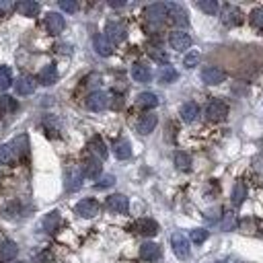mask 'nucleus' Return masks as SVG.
<instances>
[{
    "label": "nucleus",
    "mask_w": 263,
    "mask_h": 263,
    "mask_svg": "<svg viewBox=\"0 0 263 263\" xmlns=\"http://www.w3.org/2000/svg\"><path fill=\"white\" fill-rule=\"evenodd\" d=\"M107 208L111 210L113 214H126L130 210V201L124 193H113L107 197Z\"/></svg>",
    "instance_id": "11"
},
{
    "label": "nucleus",
    "mask_w": 263,
    "mask_h": 263,
    "mask_svg": "<svg viewBox=\"0 0 263 263\" xmlns=\"http://www.w3.org/2000/svg\"><path fill=\"white\" fill-rule=\"evenodd\" d=\"M17 11L23 15V17H35L39 13V5L35 3V0H23V3H19Z\"/></svg>",
    "instance_id": "28"
},
{
    "label": "nucleus",
    "mask_w": 263,
    "mask_h": 263,
    "mask_svg": "<svg viewBox=\"0 0 263 263\" xmlns=\"http://www.w3.org/2000/svg\"><path fill=\"white\" fill-rule=\"evenodd\" d=\"M82 177H89V179H97L99 175H101V171H103V165H101V161L99 159H95V156H91V159H86L84 163H82Z\"/></svg>",
    "instance_id": "15"
},
{
    "label": "nucleus",
    "mask_w": 263,
    "mask_h": 263,
    "mask_svg": "<svg viewBox=\"0 0 263 263\" xmlns=\"http://www.w3.org/2000/svg\"><path fill=\"white\" fill-rule=\"evenodd\" d=\"M37 80H39V84H43V86L54 84V82L58 80V68H56L54 64L43 66V68H41V72L37 74Z\"/></svg>",
    "instance_id": "16"
},
{
    "label": "nucleus",
    "mask_w": 263,
    "mask_h": 263,
    "mask_svg": "<svg viewBox=\"0 0 263 263\" xmlns=\"http://www.w3.org/2000/svg\"><path fill=\"white\" fill-rule=\"evenodd\" d=\"M45 27H47V31H49L51 35H58V33L64 31L66 21H64V17H62L60 13H49V15L45 17Z\"/></svg>",
    "instance_id": "14"
},
{
    "label": "nucleus",
    "mask_w": 263,
    "mask_h": 263,
    "mask_svg": "<svg viewBox=\"0 0 263 263\" xmlns=\"http://www.w3.org/2000/svg\"><path fill=\"white\" fill-rule=\"evenodd\" d=\"M13 9H15V3H13V0H0V17L9 15Z\"/></svg>",
    "instance_id": "44"
},
{
    "label": "nucleus",
    "mask_w": 263,
    "mask_h": 263,
    "mask_svg": "<svg viewBox=\"0 0 263 263\" xmlns=\"http://www.w3.org/2000/svg\"><path fill=\"white\" fill-rule=\"evenodd\" d=\"M136 105L142 109H154L156 105H159V97L154 93H140L138 99H136Z\"/></svg>",
    "instance_id": "24"
},
{
    "label": "nucleus",
    "mask_w": 263,
    "mask_h": 263,
    "mask_svg": "<svg viewBox=\"0 0 263 263\" xmlns=\"http://www.w3.org/2000/svg\"><path fill=\"white\" fill-rule=\"evenodd\" d=\"M224 78H226V72L222 70V68H218V66H206L203 70H201V80L206 82V84H220V82H224Z\"/></svg>",
    "instance_id": "9"
},
{
    "label": "nucleus",
    "mask_w": 263,
    "mask_h": 263,
    "mask_svg": "<svg viewBox=\"0 0 263 263\" xmlns=\"http://www.w3.org/2000/svg\"><path fill=\"white\" fill-rule=\"evenodd\" d=\"M60 9L66 11V13H76L78 11V5L74 0H60Z\"/></svg>",
    "instance_id": "43"
},
{
    "label": "nucleus",
    "mask_w": 263,
    "mask_h": 263,
    "mask_svg": "<svg viewBox=\"0 0 263 263\" xmlns=\"http://www.w3.org/2000/svg\"><path fill=\"white\" fill-rule=\"evenodd\" d=\"M11 84H13L11 70H9L7 66H0V93H3V91H7Z\"/></svg>",
    "instance_id": "34"
},
{
    "label": "nucleus",
    "mask_w": 263,
    "mask_h": 263,
    "mask_svg": "<svg viewBox=\"0 0 263 263\" xmlns=\"http://www.w3.org/2000/svg\"><path fill=\"white\" fill-rule=\"evenodd\" d=\"M220 19H222V23L226 27H237V25L243 23V13H241V9H237L232 5H226V7H222Z\"/></svg>",
    "instance_id": "8"
},
{
    "label": "nucleus",
    "mask_w": 263,
    "mask_h": 263,
    "mask_svg": "<svg viewBox=\"0 0 263 263\" xmlns=\"http://www.w3.org/2000/svg\"><path fill=\"white\" fill-rule=\"evenodd\" d=\"M89 148L95 154V159H99V161H105L107 159V154H109V150H107V146H105L101 136H93L91 142H89Z\"/></svg>",
    "instance_id": "17"
},
{
    "label": "nucleus",
    "mask_w": 263,
    "mask_h": 263,
    "mask_svg": "<svg viewBox=\"0 0 263 263\" xmlns=\"http://www.w3.org/2000/svg\"><path fill=\"white\" fill-rule=\"evenodd\" d=\"M99 210H101V206L93 197H86V199H82V201L76 203V214L82 216V218H95L99 214Z\"/></svg>",
    "instance_id": "7"
},
{
    "label": "nucleus",
    "mask_w": 263,
    "mask_h": 263,
    "mask_svg": "<svg viewBox=\"0 0 263 263\" xmlns=\"http://www.w3.org/2000/svg\"><path fill=\"white\" fill-rule=\"evenodd\" d=\"M17 245L13 243V241H3L0 243V261H5V263H9V261H13L15 257H17Z\"/></svg>",
    "instance_id": "23"
},
{
    "label": "nucleus",
    "mask_w": 263,
    "mask_h": 263,
    "mask_svg": "<svg viewBox=\"0 0 263 263\" xmlns=\"http://www.w3.org/2000/svg\"><path fill=\"white\" fill-rule=\"evenodd\" d=\"M189 239H191L195 245H201V243L208 239V230H206V228H193L191 235H189Z\"/></svg>",
    "instance_id": "39"
},
{
    "label": "nucleus",
    "mask_w": 263,
    "mask_h": 263,
    "mask_svg": "<svg viewBox=\"0 0 263 263\" xmlns=\"http://www.w3.org/2000/svg\"><path fill=\"white\" fill-rule=\"evenodd\" d=\"M169 43H171V47H173V49H177V51H185V49H189V47H191V37H189L185 31H173V33H171V37H169Z\"/></svg>",
    "instance_id": "13"
},
{
    "label": "nucleus",
    "mask_w": 263,
    "mask_h": 263,
    "mask_svg": "<svg viewBox=\"0 0 263 263\" xmlns=\"http://www.w3.org/2000/svg\"><path fill=\"white\" fill-rule=\"evenodd\" d=\"M175 167L179 171H189L191 169V156L187 152H175Z\"/></svg>",
    "instance_id": "31"
},
{
    "label": "nucleus",
    "mask_w": 263,
    "mask_h": 263,
    "mask_svg": "<svg viewBox=\"0 0 263 263\" xmlns=\"http://www.w3.org/2000/svg\"><path fill=\"white\" fill-rule=\"evenodd\" d=\"M113 152H115V159L120 161H126L132 156V146L128 140H115L113 142Z\"/></svg>",
    "instance_id": "25"
},
{
    "label": "nucleus",
    "mask_w": 263,
    "mask_h": 263,
    "mask_svg": "<svg viewBox=\"0 0 263 263\" xmlns=\"http://www.w3.org/2000/svg\"><path fill=\"white\" fill-rule=\"evenodd\" d=\"M197 9L203 11L206 15H216L218 13V3H216V0H199Z\"/></svg>",
    "instance_id": "33"
},
{
    "label": "nucleus",
    "mask_w": 263,
    "mask_h": 263,
    "mask_svg": "<svg viewBox=\"0 0 263 263\" xmlns=\"http://www.w3.org/2000/svg\"><path fill=\"white\" fill-rule=\"evenodd\" d=\"M167 15H169L171 21H173L175 25H179V27H187V25H189V15H187V11H185L181 5H177V3H169V5H167Z\"/></svg>",
    "instance_id": "5"
},
{
    "label": "nucleus",
    "mask_w": 263,
    "mask_h": 263,
    "mask_svg": "<svg viewBox=\"0 0 263 263\" xmlns=\"http://www.w3.org/2000/svg\"><path fill=\"white\" fill-rule=\"evenodd\" d=\"M126 3H115V0H111V3H109V7H113V9H122Z\"/></svg>",
    "instance_id": "45"
},
{
    "label": "nucleus",
    "mask_w": 263,
    "mask_h": 263,
    "mask_svg": "<svg viewBox=\"0 0 263 263\" xmlns=\"http://www.w3.org/2000/svg\"><path fill=\"white\" fill-rule=\"evenodd\" d=\"M93 45H95V49H97V54L99 56H111L113 54V45L109 43V39L105 37L103 33H99V35H95V39H93Z\"/></svg>",
    "instance_id": "19"
},
{
    "label": "nucleus",
    "mask_w": 263,
    "mask_h": 263,
    "mask_svg": "<svg viewBox=\"0 0 263 263\" xmlns=\"http://www.w3.org/2000/svg\"><path fill=\"white\" fill-rule=\"evenodd\" d=\"M171 247H173V253L179 257V259H189V241L183 232H173L171 237Z\"/></svg>",
    "instance_id": "4"
},
{
    "label": "nucleus",
    "mask_w": 263,
    "mask_h": 263,
    "mask_svg": "<svg viewBox=\"0 0 263 263\" xmlns=\"http://www.w3.org/2000/svg\"><path fill=\"white\" fill-rule=\"evenodd\" d=\"M235 224H237L235 214H232V212H226V214H224V220H222V224H220V228H222V230H230V228H235Z\"/></svg>",
    "instance_id": "42"
},
{
    "label": "nucleus",
    "mask_w": 263,
    "mask_h": 263,
    "mask_svg": "<svg viewBox=\"0 0 263 263\" xmlns=\"http://www.w3.org/2000/svg\"><path fill=\"white\" fill-rule=\"evenodd\" d=\"M212 263H224V261H212Z\"/></svg>",
    "instance_id": "47"
},
{
    "label": "nucleus",
    "mask_w": 263,
    "mask_h": 263,
    "mask_svg": "<svg viewBox=\"0 0 263 263\" xmlns=\"http://www.w3.org/2000/svg\"><path fill=\"white\" fill-rule=\"evenodd\" d=\"M105 37L109 39V43L113 45V43H122V41H126V37H128V31H126V27L122 25V23H118V21H109L107 25H105V33H103Z\"/></svg>",
    "instance_id": "2"
},
{
    "label": "nucleus",
    "mask_w": 263,
    "mask_h": 263,
    "mask_svg": "<svg viewBox=\"0 0 263 263\" xmlns=\"http://www.w3.org/2000/svg\"><path fill=\"white\" fill-rule=\"evenodd\" d=\"M15 107H17V103H15L13 97H9V95H3V97H0V115L7 113V111H13Z\"/></svg>",
    "instance_id": "36"
},
{
    "label": "nucleus",
    "mask_w": 263,
    "mask_h": 263,
    "mask_svg": "<svg viewBox=\"0 0 263 263\" xmlns=\"http://www.w3.org/2000/svg\"><path fill=\"white\" fill-rule=\"evenodd\" d=\"M111 185H115V177H113V175H103V177H99V181H97V187H99V189L111 187Z\"/></svg>",
    "instance_id": "41"
},
{
    "label": "nucleus",
    "mask_w": 263,
    "mask_h": 263,
    "mask_svg": "<svg viewBox=\"0 0 263 263\" xmlns=\"http://www.w3.org/2000/svg\"><path fill=\"white\" fill-rule=\"evenodd\" d=\"M15 89H17L19 95H31L35 91V78L33 76H21L15 82Z\"/></svg>",
    "instance_id": "26"
},
{
    "label": "nucleus",
    "mask_w": 263,
    "mask_h": 263,
    "mask_svg": "<svg viewBox=\"0 0 263 263\" xmlns=\"http://www.w3.org/2000/svg\"><path fill=\"white\" fill-rule=\"evenodd\" d=\"M249 21H251V25H253L255 29H263V9H255V11L251 13Z\"/></svg>",
    "instance_id": "38"
},
{
    "label": "nucleus",
    "mask_w": 263,
    "mask_h": 263,
    "mask_svg": "<svg viewBox=\"0 0 263 263\" xmlns=\"http://www.w3.org/2000/svg\"><path fill=\"white\" fill-rule=\"evenodd\" d=\"M197 62H199V54H197V51H189V54L183 58V66L185 68H195Z\"/></svg>",
    "instance_id": "40"
},
{
    "label": "nucleus",
    "mask_w": 263,
    "mask_h": 263,
    "mask_svg": "<svg viewBox=\"0 0 263 263\" xmlns=\"http://www.w3.org/2000/svg\"><path fill=\"white\" fill-rule=\"evenodd\" d=\"M11 148H13V152H17L19 156H27V152H29V142H27V136L23 134V136H17L15 140H13V144H9Z\"/></svg>",
    "instance_id": "29"
},
{
    "label": "nucleus",
    "mask_w": 263,
    "mask_h": 263,
    "mask_svg": "<svg viewBox=\"0 0 263 263\" xmlns=\"http://www.w3.org/2000/svg\"><path fill=\"white\" fill-rule=\"evenodd\" d=\"M60 224H62V216H60V212H56V210H54V212H49V214H45V218H43V222H41V226H43L45 232L58 230Z\"/></svg>",
    "instance_id": "22"
},
{
    "label": "nucleus",
    "mask_w": 263,
    "mask_h": 263,
    "mask_svg": "<svg viewBox=\"0 0 263 263\" xmlns=\"http://www.w3.org/2000/svg\"><path fill=\"white\" fill-rule=\"evenodd\" d=\"M15 159V152L9 144H0V163L3 165H11Z\"/></svg>",
    "instance_id": "35"
},
{
    "label": "nucleus",
    "mask_w": 263,
    "mask_h": 263,
    "mask_svg": "<svg viewBox=\"0 0 263 263\" xmlns=\"http://www.w3.org/2000/svg\"><path fill=\"white\" fill-rule=\"evenodd\" d=\"M144 17H146V21H148V23H152V25H161V23L165 21V17H167V5L156 3V5L146 7Z\"/></svg>",
    "instance_id": "6"
},
{
    "label": "nucleus",
    "mask_w": 263,
    "mask_h": 263,
    "mask_svg": "<svg viewBox=\"0 0 263 263\" xmlns=\"http://www.w3.org/2000/svg\"><path fill=\"white\" fill-rule=\"evenodd\" d=\"M197 115H199V105H197V103L187 101V103L181 105V120H183V122L191 124V122H195Z\"/></svg>",
    "instance_id": "21"
},
{
    "label": "nucleus",
    "mask_w": 263,
    "mask_h": 263,
    "mask_svg": "<svg viewBox=\"0 0 263 263\" xmlns=\"http://www.w3.org/2000/svg\"><path fill=\"white\" fill-rule=\"evenodd\" d=\"M206 115H208L210 122H222L228 115V105L224 101H220V99L210 101L208 107H206Z\"/></svg>",
    "instance_id": "1"
},
{
    "label": "nucleus",
    "mask_w": 263,
    "mask_h": 263,
    "mask_svg": "<svg viewBox=\"0 0 263 263\" xmlns=\"http://www.w3.org/2000/svg\"><path fill=\"white\" fill-rule=\"evenodd\" d=\"M132 78H134L136 82H148V80L152 78V72H150V68L144 66V64H134V66H132Z\"/></svg>",
    "instance_id": "27"
},
{
    "label": "nucleus",
    "mask_w": 263,
    "mask_h": 263,
    "mask_svg": "<svg viewBox=\"0 0 263 263\" xmlns=\"http://www.w3.org/2000/svg\"><path fill=\"white\" fill-rule=\"evenodd\" d=\"M245 197H247V185L243 181H237L235 187H232V203L239 208L245 201Z\"/></svg>",
    "instance_id": "30"
},
{
    "label": "nucleus",
    "mask_w": 263,
    "mask_h": 263,
    "mask_svg": "<svg viewBox=\"0 0 263 263\" xmlns=\"http://www.w3.org/2000/svg\"><path fill=\"white\" fill-rule=\"evenodd\" d=\"M156 124H159V120H156V115H154V113H146V115H142V118L138 120V124H136V130H138L142 136H146V134H150V132L156 128Z\"/></svg>",
    "instance_id": "20"
},
{
    "label": "nucleus",
    "mask_w": 263,
    "mask_h": 263,
    "mask_svg": "<svg viewBox=\"0 0 263 263\" xmlns=\"http://www.w3.org/2000/svg\"><path fill=\"white\" fill-rule=\"evenodd\" d=\"M109 95L105 93V91H95L86 97V107L91 111H103V109H107L109 107Z\"/></svg>",
    "instance_id": "3"
},
{
    "label": "nucleus",
    "mask_w": 263,
    "mask_h": 263,
    "mask_svg": "<svg viewBox=\"0 0 263 263\" xmlns=\"http://www.w3.org/2000/svg\"><path fill=\"white\" fill-rule=\"evenodd\" d=\"M64 187L66 191H78L82 187V171L78 167H70L64 175Z\"/></svg>",
    "instance_id": "10"
},
{
    "label": "nucleus",
    "mask_w": 263,
    "mask_h": 263,
    "mask_svg": "<svg viewBox=\"0 0 263 263\" xmlns=\"http://www.w3.org/2000/svg\"><path fill=\"white\" fill-rule=\"evenodd\" d=\"M159 80H161L163 84L175 82V80H177V70H175L173 66H163L161 72H159Z\"/></svg>",
    "instance_id": "32"
},
{
    "label": "nucleus",
    "mask_w": 263,
    "mask_h": 263,
    "mask_svg": "<svg viewBox=\"0 0 263 263\" xmlns=\"http://www.w3.org/2000/svg\"><path fill=\"white\" fill-rule=\"evenodd\" d=\"M148 56H150V58H152L154 62H161V64H167V62H169V56L165 54L163 49H159V47H150Z\"/></svg>",
    "instance_id": "37"
},
{
    "label": "nucleus",
    "mask_w": 263,
    "mask_h": 263,
    "mask_svg": "<svg viewBox=\"0 0 263 263\" xmlns=\"http://www.w3.org/2000/svg\"><path fill=\"white\" fill-rule=\"evenodd\" d=\"M140 257L144 261H156V259H161V247L152 243V241H146L142 247H140Z\"/></svg>",
    "instance_id": "18"
},
{
    "label": "nucleus",
    "mask_w": 263,
    "mask_h": 263,
    "mask_svg": "<svg viewBox=\"0 0 263 263\" xmlns=\"http://www.w3.org/2000/svg\"><path fill=\"white\" fill-rule=\"evenodd\" d=\"M9 263H23V261H9Z\"/></svg>",
    "instance_id": "46"
},
{
    "label": "nucleus",
    "mask_w": 263,
    "mask_h": 263,
    "mask_svg": "<svg viewBox=\"0 0 263 263\" xmlns=\"http://www.w3.org/2000/svg\"><path fill=\"white\" fill-rule=\"evenodd\" d=\"M134 230L142 237H154L156 232H159V224H156L152 218H138L134 222Z\"/></svg>",
    "instance_id": "12"
}]
</instances>
